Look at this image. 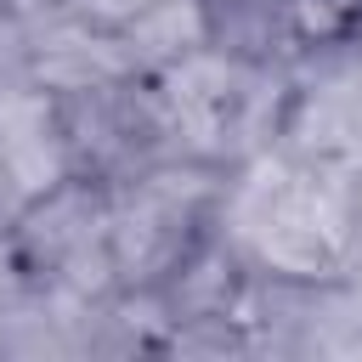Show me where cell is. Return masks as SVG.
<instances>
[{"label": "cell", "instance_id": "6da1fadb", "mask_svg": "<svg viewBox=\"0 0 362 362\" xmlns=\"http://www.w3.org/2000/svg\"><path fill=\"white\" fill-rule=\"evenodd\" d=\"M6 164L23 181V192H51L62 175V153L51 141V124L34 102H11L6 107Z\"/></svg>", "mask_w": 362, "mask_h": 362}, {"label": "cell", "instance_id": "7a4b0ae2", "mask_svg": "<svg viewBox=\"0 0 362 362\" xmlns=\"http://www.w3.org/2000/svg\"><path fill=\"white\" fill-rule=\"evenodd\" d=\"M130 45L141 57H170L181 62L187 51L204 45V11L198 0H153L130 17Z\"/></svg>", "mask_w": 362, "mask_h": 362}, {"label": "cell", "instance_id": "3957f363", "mask_svg": "<svg viewBox=\"0 0 362 362\" xmlns=\"http://www.w3.org/2000/svg\"><path fill=\"white\" fill-rule=\"evenodd\" d=\"M96 6H102V11H130V17H136V11L153 6V0H96Z\"/></svg>", "mask_w": 362, "mask_h": 362}]
</instances>
